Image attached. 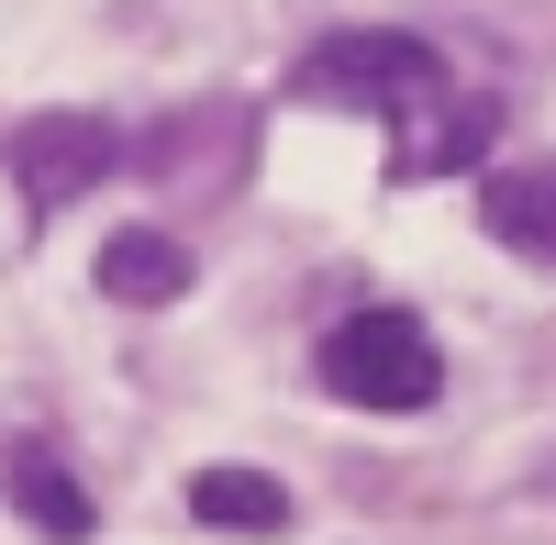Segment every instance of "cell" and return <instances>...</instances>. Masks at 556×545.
<instances>
[{
  "label": "cell",
  "mask_w": 556,
  "mask_h": 545,
  "mask_svg": "<svg viewBox=\"0 0 556 545\" xmlns=\"http://www.w3.org/2000/svg\"><path fill=\"white\" fill-rule=\"evenodd\" d=\"M0 490H12V512L45 545H89V534H101V502L78 490V468L56 457V445H0Z\"/></svg>",
  "instance_id": "4"
},
{
  "label": "cell",
  "mask_w": 556,
  "mask_h": 545,
  "mask_svg": "<svg viewBox=\"0 0 556 545\" xmlns=\"http://www.w3.org/2000/svg\"><path fill=\"white\" fill-rule=\"evenodd\" d=\"M445 89V56L424 34H334L301 56V101H345V112H424Z\"/></svg>",
  "instance_id": "2"
},
{
  "label": "cell",
  "mask_w": 556,
  "mask_h": 545,
  "mask_svg": "<svg viewBox=\"0 0 556 545\" xmlns=\"http://www.w3.org/2000/svg\"><path fill=\"white\" fill-rule=\"evenodd\" d=\"M479 223H490V245L556 267V167H501L490 201H479Z\"/></svg>",
  "instance_id": "6"
},
{
  "label": "cell",
  "mask_w": 556,
  "mask_h": 545,
  "mask_svg": "<svg viewBox=\"0 0 556 545\" xmlns=\"http://www.w3.org/2000/svg\"><path fill=\"white\" fill-rule=\"evenodd\" d=\"M123 167V134L112 112H23L12 123V178H23V201H78V190H101V178Z\"/></svg>",
  "instance_id": "3"
},
{
  "label": "cell",
  "mask_w": 556,
  "mask_h": 545,
  "mask_svg": "<svg viewBox=\"0 0 556 545\" xmlns=\"http://www.w3.org/2000/svg\"><path fill=\"white\" fill-rule=\"evenodd\" d=\"M323 390L356 401V413H424L445 390V356H434V334L412 312H345L323 334Z\"/></svg>",
  "instance_id": "1"
},
{
  "label": "cell",
  "mask_w": 556,
  "mask_h": 545,
  "mask_svg": "<svg viewBox=\"0 0 556 545\" xmlns=\"http://www.w3.org/2000/svg\"><path fill=\"white\" fill-rule=\"evenodd\" d=\"M190 512L212 534H278V523H290V490H278L267 468H201L190 479Z\"/></svg>",
  "instance_id": "7"
},
{
  "label": "cell",
  "mask_w": 556,
  "mask_h": 545,
  "mask_svg": "<svg viewBox=\"0 0 556 545\" xmlns=\"http://www.w3.org/2000/svg\"><path fill=\"white\" fill-rule=\"evenodd\" d=\"M101 290L123 312H167V301H190V245L156 235V223H123V235L101 245Z\"/></svg>",
  "instance_id": "5"
},
{
  "label": "cell",
  "mask_w": 556,
  "mask_h": 545,
  "mask_svg": "<svg viewBox=\"0 0 556 545\" xmlns=\"http://www.w3.org/2000/svg\"><path fill=\"white\" fill-rule=\"evenodd\" d=\"M479 145H490V101H456L434 134H412V145H401V178H434V167H479Z\"/></svg>",
  "instance_id": "8"
}]
</instances>
